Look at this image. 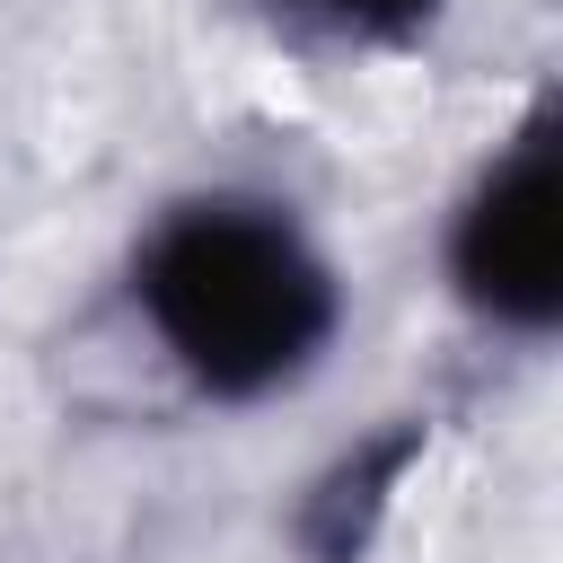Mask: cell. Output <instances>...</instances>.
<instances>
[{"label": "cell", "mask_w": 563, "mask_h": 563, "mask_svg": "<svg viewBox=\"0 0 563 563\" xmlns=\"http://www.w3.org/2000/svg\"><path fill=\"white\" fill-rule=\"evenodd\" d=\"M449 273L466 290V308H484L493 325L545 334L563 308V238H554V114H528L519 141L484 167V185L466 194L457 229H449Z\"/></svg>", "instance_id": "cell-2"}, {"label": "cell", "mask_w": 563, "mask_h": 563, "mask_svg": "<svg viewBox=\"0 0 563 563\" xmlns=\"http://www.w3.org/2000/svg\"><path fill=\"white\" fill-rule=\"evenodd\" d=\"M132 299L158 352L202 396H229V405L290 387L334 334L325 255L273 202H246V194L176 202L132 264Z\"/></svg>", "instance_id": "cell-1"}, {"label": "cell", "mask_w": 563, "mask_h": 563, "mask_svg": "<svg viewBox=\"0 0 563 563\" xmlns=\"http://www.w3.org/2000/svg\"><path fill=\"white\" fill-rule=\"evenodd\" d=\"M299 18H317V26H334V35H413L440 0H290Z\"/></svg>", "instance_id": "cell-3"}]
</instances>
